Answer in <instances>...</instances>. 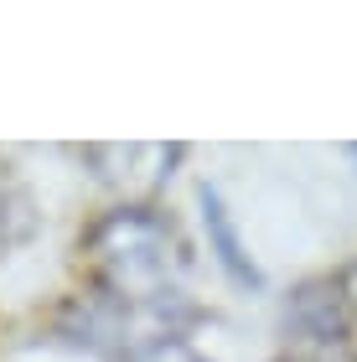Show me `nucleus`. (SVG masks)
Wrapping results in <instances>:
<instances>
[{
	"label": "nucleus",
	"instance_id": "nucleus-1",
	"mask_svg": "<svg viewBox=\"0 0 357 362\" xmlns=\"http://www.w3.org/2000/svg\"><path fill=\"white\" fill-rule=\"evenodd\" d=\"M88 254L99 259L109 290L119 300L156 305L176 295V274H182V243H176L171 223L145 207H119L88 233Z\"/></svg>",
	"mask_w": 357,
	"mask_h": 362
},
{
	"label": "nucleus",
	"instance_id": "nucleus-2",
	"mask_svg": "<svg viewBox=\"0 0 357 362\" xmlns=\"http://www.w3.org/2000/svg\"><path fill=\"white\" fill-rule=\"evenodd\" d=\"M285 347L295 362H336L352 352V310L342 300V285L311 279L285 305Z\"/></svg>",
	"mask_w": 357,
	"mask_h": 362
},
{
	"label": "nucleus",
	"instance_id": "nucleus-3",
	"mask_svg": "<svg viewBox=\"0 0 357 362\" xmlns=\"http://www.w3.org/2000/svg\"><path fill=\"white\" fill-rule=\"evenodd\" d=\"M197 202H202V228H207V249L218 254V264L228 269V279H238V285H264V274H259V264L249 259V243L238 238V223H233V212L228 202L218 197V187H202L197 192Z\"/></svg>",
	"mask_w": 357,
	"mask_h": 362
},
{
	"label": "nucleus",
	"instance_id": "nucleus-4",
	"mask_svg": "<svg viewBox=\"0 0 357 362\" xmlns=\"http://www.w3.org/2000/svg\"><path fill=\"white\" fill-rule=\"evenodd\" d=\"M37 218H42V212H37L31 187L11 166H0V254L21 249V243L37 233Z\"/></svg>",
	"mask_w": 357,
	"mask_h": 362
},
{
	"label": "nucleus",
	"instance_id": "nucleus-5",
	"mask_svg": "<svg viewBox=\"0 0 357 362\" xmlns=\"http://www.w3.org/2000/svg\"><path fill=\"white\" fill-rule=\"evenodd\" d=\"M124 362H207V357L182 337H135L124 347Z\"/></svg>",
	"mask_w": 357,
	"mask_h": 362
},
{
	"label": "nucleus",
	"instance_id": "nucleus-6",
	"mask_svg": "<svg viewBox=\"0 0 357 362\" xmlns=\"http://www.w3.org/2000/svg\"><path fill=\"white\" fill-rule=\"evenodd\" d=\"M336 285H342V300H347V310L357 316V264H347V269H342V279H336Z\"/></svg>",
	"mask_w": 357,
	"mask_h": 362
},
{
	"label": "nucleus",
	"instance_id": "nucleus-7",
	"mask_svg": "<svg viewBox=\"0 0 357 362\" xmlns=\"http://www.w3.org/2000/svg\"><path fill=\"white\" fill-rule=\"evenodd\" d=\"M352 156H357V145H352Z\"/></svg>",
	"mask_w": 357,
	"mask_h": 362
}]
</instances>
